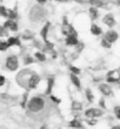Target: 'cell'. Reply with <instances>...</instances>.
<instances>
[{
  "mask_svg": "<svg viewBox=\"0 0 120 129\" xmlns=\"http://www.w3.org/2000/svg\"><path fill=\"white\" fill-rule=\"evenodd\" d=\"M51 32H52V22L50 20H47L41 26L40 31H39V35H40V38L45 41V40H47V39H50Z\"/></svg>",
  "mask_w": 120,
  "mask_h": 129,
  "instance_id": "cell-12",
  "label": "cell"
},
{
  "mask_svg": "<svg viewBox=\"0 0 120 129\" xmlns=\"http://www.w3.org/2000/svg\"><path fill=\"white\" fill-rule=\"evenodd\" d=\"M41 82H42V78H41V74H39L37 71H34L32 73V75L30 76V80H28V85H27V90L30 92H33V90H38L41 86Z\"/></svg>",
  "mask_w": 120,
  "mask_h": 129,
  "instance_id": "cell-6",
  "label": "cell"
},
{
  "mask_svg": "<svg viewBox=\"0 0 120 129\" xmlns=\"http://www.w3.org/2000/svg\"><path fill=\"white\" fill-rule=\"evenodd\" d=\"M88 29H89V33L92 34L93 37H101V35H104L103 27L100 25L95 24V22H92V24L89 25Z\"/></svg>",
  "mask_w": 120,
  "mask_h": 129,
  "instance_id": "cell-18",
  "label": "cell"
},
{
  "mask_svg": "<svg viewBox=\"0 0 120 129\" xmlns=\"http://www.w3.org/2000/svg\"><path fill=\"white\" fill-rule=\"evenodd\" d=\"M98 107H100V108L104 109V110H106V109H107V106H106V98L101 96V98L98 100Z\"/></svg>",
  "mask_w": 120,
  "mask_h": 129,
  "instance_id": "cell-34",
  "label": "cell"
},
{
  "mask_svg": "<svg viewBox=\"0 0 120 129\" xmlns=\"http://www.w3.org/2000/svg\"><path fill=\"white\" fill-rule=\"evenodd\" d=\"M48 103L46 95L42 93H38L35 95L31 96L26 106V110L30 115H41L47 109Z\"/></svg>",
  "mask_w": 120,
  "mask_h": 129,
  "instance_id": "cell-1",
  "label": "cell"
},
{
  "mask_svg": "<svg viewBox=\"0 0 120 129\" xmlns=\"http://www.w3.org/2000/svg\"><path fill=\"white\" fill-rule=\"evenodd\" d=\"M68 127L71 129H85L84 127V121L79 119V117H74L68 122Z\"/></svg>",
  "mask_w": 120,
  "mask_h": 129,
  "instance_id": "cell-23",
  "label": "cell"
},
{
  "mask_svg": "<svg viewBox=\"0 0 120 129\" xmlns=\"http://www.w3.org/2000/svg\"><path fill=\"white\" fill-rule=\"evenodd\" d=\"M50 0H35V3L39 4V5H46Z\"/></svg>",
  "mask_w": 120,
  "mask_h": 129,
  "instance_id": "cell-40",
  "label": "cell"
},
{
  "mask_svg": "<svg viewBox=\"0 0 120 129\" xmlns=\"http://www.w3.org/2000/svg\"><path fill=\"white\" fill-rule=\"evenodd\" d=\"M6 82H7V79L6 76L4 74H0V88H3L6 86Z\"/></svg>",
  "mask_w": 120,
  "mask_h": 129,
  "instance_id": "cell-37",
  "label": "cell"
},
{
  "mask_svg": "<svg viewBox=\"0 0 120 129\" xmlns=\"http://www.w3.org/2000/svg\"><path fill=\"white\" fill-rule=\"evenodd\" d=\"M82 115L86 119H100L105 115V110L100 107H88L84 110Z\"/></svg>",
  "mask_w": 120,
  "mask_h": 129,
  "instance_id": "cell-8",
  "label": "cell"
},
{
  "mask_svg": "<svg viewBox=\"0 0 120 129\" xmlns=\"http://www.w3.org/2000/svg\"><path fill=\"white\" fill-rule=\"evenodd\" d=\"M4 26L8 29L10 32H13V33H17L19 32V22L18 20H12V19H6L4 21Z\"/></svg>",
  "mask_w": 120,
  "mask_h": 129,
  "instance_id": "cell-16",
  "label": "cell"
},
{
  "mask_svg": "<svg viewBox=\"0 0 120 129\" xmlns=\"http://www.w3.org/2000/svg\"><path fill=\"white\" fill-rule=\"evenodd\" d=\"M119 37H120L119 32L115 31L114 28H108L106 32H104V35H103V38H105L107 41H110L112 45H114L119 40Z\"/></svg>",
  "mask_w": 120,
  "mask_h": 129,
  "instance_id": "cell-11",
  "label": "cell"
},
{
  "mask_svg": "<svg viewBox=\"0 0 120 129\" xmlns=\"http://www.w3.org/2000/svg\"><path fill=\"white\" fill-rule=\"evenodd\" d=\"M50 100H51V101L53 102V105H55V106H59L61 103V99L59 98L58 95H54V94H51V95H50Z\"/></svg>",
  "mask_w": 120,
  "mask_h": 129,
  "instance_id": "cell-33",
  "label": "cell"
},
{
  "mask_svg": "<svg viewBox=\"0 0 120 129\" xmlns=\"http://www.w3.org/2000/svg\"><path fill=\"white\" fill-rule=\"evenodd\" d=\"M39 129H48V127L46 126V124H42V126H41V127H40V128H39Z\"/></svg>",
  "mask_w": 120,
  "mask_h": 129,
  "instance_id": "cell-42",
  "label": "cell"
},
{
  "mask_svg": "<svg viewBox=\"0 0 120 129\" xmlns=\"http://www.w3.org/2000/svg\"><path fill=\"white\" fill-rule=\"evenodd\" d=\"M20 54H21V62H22V64H24L25 67L32 66V64H34L37 62L34 59V55L28 53V52H22Z\"/></svg>",
  "mask_w": 120,
  "mask_h": 129,
  "instance_id": "cell-14",
  "label": "cell"
},
{
  "mask_svg": "<svg viewBox=\"0 0 120 129\" xmlns=\"http://www.w3.org/2000/svg\"><path fill=\"white\" fill-rule=\"evenodd\" d=\"M111 129H120V124H115V126H113Z\"/></svg>",
  "mask_w": 120,
  "mask_h": 129,
  "instance_id": "cell-41",
  "label": "cell"
},
{
  "mask_svg": "<svg viewBox=\"0 0 120 129\" xmlns=\"http://www.w3.org/2000/svg\"><path fill=\"white\" fill-rule=\"evenodd\" d=\"M33 55H34L35 61L38 63H46L48 61V54L42 51H35L33 53Z\"/></svg>",
  "mask_w": 120,
  "mask_h": 129,
  "instance_id": "cell-21",
  "label": "cell"
},
{
  "mask_svg": "<svg viewBox=\"0 0 120 129\" xmlns=\"http://www.w3.org/2000/svg\"><path fill=\"white\" fill-rule=\"evenodd\" d=\"M44 42L45 41L41 39V38H35L34 40L31 42L32 47L35 48V51H42V48H44Z\"/></svg>",
  "mask_w": 120,
  "mask_h": 129,
  "instance_id": "cell-25",
  "label": "cell"
},
{
  "mask_svg": "<svg viewBox=\"0 0 120 129\" xmlns=\"http://www.w3.org/2000/svg\"><path fill=\"white\" fill-rule=\"evenodd\" d=\"M68 78H69V82H71V86H72L73 88L76 89V90H78V92H81V89H82V83H81V80H80L79 75L73 74V73H69Z\"/></svg>",
  "mask_w": 120,
  "mask_h": 129,
  "instance_id": "cell-13",
  "label": "cell"
},
{
  "mask_svg": "<svg viewBox=\"0 0 120 129\" xmlns=\"http://www.w3.org/2000/svg\"><path fill=\"white\" fill-rule=\"evenodd\" d=\"M17 1H19V0H17Z\"/></svg>",
  "mask_w": 120,
  "mask_h": 129,
  "instance_id": "cell-45",
  "label": "cell"
},
{
  "mask_svg": "<svg viewBox=\"0 0 120 129\" xmlns=\"http://www.w3.org/2000/svg\"><path fill=\"white\" fill-rule=\"evenodd\" d=\"M84 98H85V100L87 101V103H89V105L94 103V101H95L94 90H93L91 87H86V88L84 89Z\"/></svg>",
  "mask_w": 120,
  "mask_h": 129,
  "instance_id": "cell-19",
  "label": "cell"
},
{
  "mask_svg": "<svg viewBox=\"0 0 120 129\" xmlns=\"http://www.w3.org/2000/svg\"><path fill=\"white\" fill-rule=\"evenodd\" d=\"M73 3L78 4L80 6H86V5H88V0H72Z\"/></svg>",
  "mask_w": 120,
  "mask_h": 129,
  "instance_id": "cell-38",
  "label": "cell"
},
{
  "mask_svg": "<svg viewBox=\"0 0 120 129\" xmlns=\"http://www.w3.org/2000/svg\"><path fill=\"white\" fill-rule=\"evenodd\" d=\"M71 109L73 113H81L84 109V102L77 100V99H72L71 101Z\"/></svg>",
  "mask_w": 120,
  "mask_h": 129,
  "instance_id": "cell-22",
  "label": "cell"
},
{
  "mask_svg": "<svg viewBox=\"0 0 120 129\" xmlns=\"http://www.w3.org/2000/svg\"><path fill=\"white\" fill-rule=\"evenodd\" d=\"M60 33L62 37L69 35V34H76L78 33L77 28L74 27V25L72 22H69L67 15H64L61 19V26H60Z\"/></svg>",
  "mask_w": 120,
  "mask_h": 129,
  "instance_id": "cell-5",
  "label": "cell"
},
{
  "mask_svg": "<svg viewBox=\"0 0 120 129\" xmlns=\"http://www.w3.org/2000/svg\"><path fill=\"white\" fill-rule=\"evenodd\" d=\"M0 129H8V128H6V127H0Z\"/></svg>",
  "mask_w": 120,
  "mask_h": 129,
  "instance_id": "cell-43",
  "label": "cell"
},
{
  "mask_svg": "<svg viewBox=\"0 0 120 129\" xmlns=\"http://www.w3.org/2000/svg\"><path fill=\"white\" fill-rule=\"evenodd\" d=\"M113 115L115 119L120 121V105H115L113 107Z\"/></svg>",
  "mask_w": 120,
  "mask_h": 129,
  "instance_id": "cell-36",
  "label": "cell"
},
{
  "mask_svg": "<svg viewBox=\"0 0 120 129\" xmlns=\"http://www.w3.org/2000/svg\"><path fill=\"white\" fill-rule=\"evenodd\" d=\"M10 45L7 42V40H0V52L4 53V52H7L10 49Z\"/></svg>",
  "mask_w": 120,
  "mask_h": 129,
  "instance_id": "cell-31",
  "label": "cell"
},
{
  "mask_svg": "<svg viewBox=\"0 0 120 129\" xmlns=\"http://www.w3.org/2000/svg\"><path fill=\"white\" fill-rule=\"evenodd\" d=\"M67 68H68L69 73H73V74H77V75H80L81 74V69H80L78 66L73 63H67Z\"/></svg>",
  "mask_w": 120,
  "mask_h": 129,
  "instance_id": "cell-28",
  "label": "cell"
},
{
  "mask_svg": "<svg viewBox=\"0 0 120 129\" xmlns=\"http://www.w3.org/2000/svg\"><path fill=\"white\" fill-rule=\"evenodd\" d=\"M10 47H18V48H21L22 47V40L20 39V37H17V35H10V37L6 39Z\"/></svg>",
  "mask_w": 120,
  "mask_h": 129,
  "instance_id": "cell-17",
  "label": "cell"
},
{
  "mask_svg": "<svg viewBox=\"0 0 120 129\" xmlns=\"http://www.w3.org/2000/svg\"><path fill=\"white\" fill-rule=\"evenodd\" d=\"M100 21L103 22V25H105L107 28H114L117 26L118 21L115 18V14L113 12H107L100 18Z\"/></svg>",
  "mask_w": 120,
  "mask_h": 129,
  "instance_id": "cell-9",
  "label": "cell"
},
{
  "mask_svg": "<svg viewBox=\"0 0 120 129\" xmlns=\"http://www.w3.org/2000/svg\"><path fill=\"white\" fill-rule=\"evenodd\" d=\"M112 46H113V45L111 44L110 41H107L105 38H101V39H100V47L101 48H104V49H111Z\"/></svg>",
  "mask_w": 120,
  "mask_h": 129,
  "instance_id": "cell-29",
  "label": "cell"
},
{
  "mask_svg": "<svg viewBox=\"0 0 120 129\" xmlns=\"http://www.w3.org/2000/svg\"><path fill=\"white\" fill-rule=\"evenodd\" d=\"M85 47H86V45L84 41L80 40L79 42H78V45H77L76 47L73 48V52H76L77 54H81V53H84V51H85Z\"/></svg>",
  "mask_w": 120,
  "mask_h": 129,
  "instance_id": "cell-27",
  "label": "cell"
},
{
  "mask_svg": "<svg viewBox=\"0 0 120 129\" xmlns=\"http://www.w3.org/2000/svg\"><path fill=\"white\" fill-rule=\"evenodd\" d=\"M20 39L22 40V42H32L35 39V33L31 29H25L20 34Z\"/></svg>",
  "mask_w": 120,
  "mask_h": 129,
  "instance_id": "cell-20",
  "label": "cell"
},
{
  "mask_svg": "<svg viewBox=\"0 0 120 129\" xmlns=\"http://www.w3.org/2000/svg\"><path fill=\"white\" fill-rule=\"evenodd\" d=\"M20 18L19 11L15 6L14 7H8V18L7 19H12V20H18Z\"/></svg>",
  "mask_w": 120,
  "mask_h": 129,
  "instance_id": "cell-24",
  "label": "cell"
},
{
  "mask_svg": "<svg viewBox=\"0 0 120 129\" xmlns=\"http://www.w3.org/2000/svg\"><path fill=\"white\" fill-rule=\"evenodd\" d=\"M8 37H10V31L4 25H0V38H8Z\"/></svg>",
  "mask_w": 120,
  "mask_h": 129,
  "instance_id": "cell-32",
  "label": "cell"
},
{
  "mask_svg": "<svg viewBox=\"0 0 120 129\" xmlns=\"http://www.w3.org/2000/svg\"><path fill=\"white\" fill-rule=\"evenodd\" d=\"M87 15H88V19L92 22H95L98 19H100V8L94 6H89L88 10H87Z\"/></svg>",
  "mask_w": 120,
  "mask_h": 129,
  "instance_id": "cell-15",
  "label": "cell"
},
{
  "mask_svg": "<svg viewBox=\"0 0 120 129\" xmlns=\"http://www.w3.org/2000/svg\"><path fill=\"white\" fill-rule=\"evenodd\" d=\"M34 72V69H32L30 67H25L22 69H19L18 73L15 74V83L20 89L27 90V85H28V80L30 76L32 75V73Z\"/></svg>",
  "mask_w": 120,
  "mask_h": 129,
  "instance_id": "cell-3",
  "label": "cell"
},
{
  "mask_svg": "<svg viewBox=\"0 0 120 129\" xmlns=\"http://www.w3.org/2000/svg\"><path fill=\"white\" fill-rule=\"evenodd\" d=\"M79 41H80V39H79V34L78 33L69 34V35L64 37V45L68 48H74L77 45H78Z\"/></svg>",
  "mask_w": 120,
  "mask_h": 129,
  "instance_id": "cell-10",
  "label": "cell"
},
{
  "mask_svg": "<svg viewBox=\"0 0 120 129\" xmlns=\"http://www.w3.org/2000/svg\"><path fill=\"white\" fill-rule=\"evenodd\" d=\"M97 88H98V92L101 94V96L106 99H111L114 96V89L113 86L110 85L108 82L106 81H101L100 83L97 85Z\"/></svg>",
  "mask_w": 120,
  "mask_h": 129,
  "instance_id": "cell-7",
  "label": "cell"
},
{
  "mask_svg": "<svg viewBox=\"0 0 120 129\" xmlns=\"http://www.w3.org/2000/svg\"><path fill=\"white\" fill-rule=\"evenodd\" d=\"M50 1H54V3H60V4H67L72 0H50Z\"/></svg>",
  "mask_w": 120,
  "mask_h": 129,
  "instance_id": "cell-39",
  "label": "cell"
},
{
  "mask_svg": "<svg viewBox=\"0 0 120 129\" xmlns=\"http://www.w3.org/2000/svg\"><path fill=\"white\" fill-rule=\"evenodd\" d=\"M5 68L8 72H18L20 68V58L15 53H11L5 59Z\"/></svg>",
  "mask_w": 120,
  "mask_h": 129,
  "instance_id": "cell-4",
  "label": "cell"
},
{
  "mask_svg": "<svg viewBox=\"0 0 120 129\" xmlns=\"http://www.w3.org/2000/svg\"><path fill=\"white\" fill-rule=\"evenodd\" d=\"M84 123H86V124H87V126H89V127H94V126H97V124H98V119H86V117H85Z\"/></svg>",
  "mask_w": 120,
  "mask_h": 129,
  "instance_id": "cell-35",
  "label": "cell"
},
{
  "mask_svg": "<svg viewBox=\"0 0 120 129\" xmlns=\"http://www.w3.org/2000/svg\"><path fill=\"white\" fill-rule=\"evenodd\" d=\"M0 18H8V7L6 5H0Z\"/></svg>",
  "mask_w": 120,
  "mask_h": 129,
  "instance_id": "cell-30",
  "label": "cell"
},
{
  "mask_svg": "<svg viewBox=\"0 0 120 129\" xmlns=\"http://www.w3.org/2000/svg\"><path fill=\"white\" fill-rule=\"evenodd\" d=\"M48 8L46 5H39V4H34L30 7L28 10V20L32 25L38 26V25L45 24L48 19Z\"/></svg>",
  "mask_w": 120,
  "mask_h": 129,
  "instance_id": "cell-2",
  "label": "cell"
},
{
  "mask_svg": "<svg viewBox=\"0 0 120 129\" xmlns=\"http://www.w3.org/2000/svg\"><path fill=\"white\" fill-rule=\"evenodd\" d=\"M28 100H30V90H25V92L21 94L20 101H19V105H20V107H22V108H26Z\"/></svg>",
  "mask_w": 120,
  "mask_h": 129,
  "instance_id": "cell-26",
  "label": "cell"
},
{
  "mask_svg": "<svg viewBox=\"0 0 120 129\" xmlns=\"http://www.w3.org/2000/svg\"><path fill=\"white\" fill-rule=\"evenodd\" d=\"M119 14H120V7H119Z\"/></svg>",
  "mask_w": 120,
  "mask_h": 129,
  "instance_id": "cell-44",
  "label": "cell"
}]
</instances>
